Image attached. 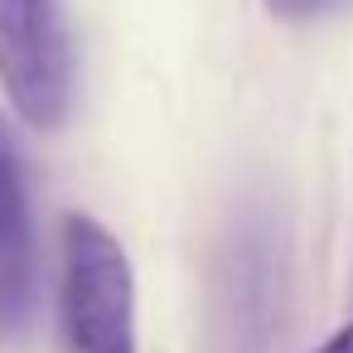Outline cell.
I'll use <instances>...</instances> for the list:
<instances>
[{
	"label": "cell",
	"instance_id": "6da1fadb",
	"mask_svg": "<svg viewBox=\"0 0 353 353\" xmlns=\"http://www.w3.org/2000/svg\"><path fill=\"white\" fill-rule=\"evenodd\" d=\"M63 353H136V276L121 242L88 213L63 218Z\"/></svg>",
	"mask_w": 353,
	"mask_h": 353
},
{
	"label": "cell",
	"instance_id": "7a4b0ae2",
	"mask_svg": "<svg viewBox=\"0 0 353 353\" xmlns=\"http://www.w3.org/2000/svg\"><path fill=\"white\" fill-rule=\"evenodd\" d=\"M0 88L39 131L68 121L78 97V54L63 0H0Z\"/></svg>",
	"mask_w": 353,
	"mask_h": 353
},
{
	"label": "cell",
	"instance_id": "3957f363",
	"mask_svg": "<svg viewBox=\"0 0 353 353\" xmlns=\"http://www.w3.org/2000/svg\"><path fill=\"white\" fill-rule=\"evenodd\" d=\"M281 310V237L261 208H242L213 281V353H266Z\"/></svg>",
	"mask_w": 353,
	"mask_h": 353
},
{
	"label": "cell",
	"instance_id": "277c9868",
	"mask_svg": "<svg viewBox=\"0 0 353 353\" xmlns=\"http://www.w3.org/2000/svg\"><path fill=\"white\" fill-rule=\"evenodd\" d=\"M39 305V237L30 170L15 131L0 117V334H25Z\"/></svg>",
	"mask_w": 353,
	"mask_h": 353
},
{
	"label": "cell",
	"instance_id": "5b68a950",
	"mask_svg": "<svg viewBox=\"0 0 353 353\" xmlns=\"http://www.w3.org/2000/svg\"><path fill=\"white\" fill-rule=\"evenodd\" d=\"M334 6H343V0H266V10L281 15V20H319Z\"/></svg>",
	"mask_w": 353,
	"mask_h": 353
},
{
	"label": "cell",
	"instance_id": "8992f818",
	"mask_svg": "<svg viewBox=\"0 0 353 353\" xmlns=\"http://www.w3.org/2000/svg\"><path fill=\"white\" fill-rule=\"evenodd\" d=\"M314 353H353V324H343L339 334H329V339H324Z\"/></svg>",
	"mask_w": 353,
	"mask_h": 353
}]
</instances>
